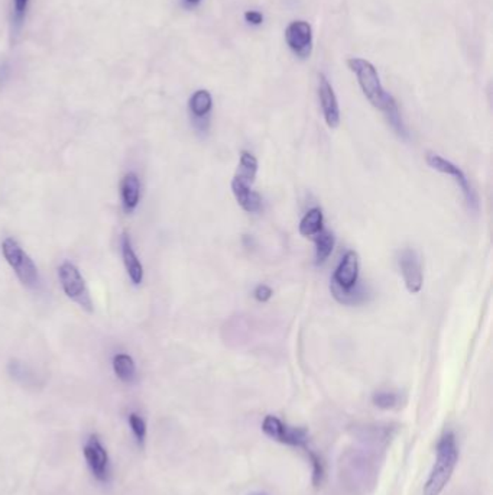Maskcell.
Segmentation results:
<instances>
[{"mask_svg": "<svg viewBox=\"0 0 493 495\" xmlns=\"http://www.w3.org/2000/svg\"><path fill=\"white\" fill-rule=\"evenodd\" d=\"M287 43L291 51L300 58H307L312 48V32L311 26L304 21L292 22L285 32Z\"/></svg>", "mask_w": 493, "mask_h": 495, "instance_id": "9", "label": "cell"}, {"mask_svg": "<svg viewBox=\"0 0 493 495\" xmlns=\"http://www.w3.org/2000/svg\"><path fill=\"white\" fill-rule=\"evenodd\" d=\"M232 191L234 194L236 202L241 204L248 213H256L262 207V197L256 191H253L250 186L245 184L237 178L232 179Z\"/></svg>", "mask_w": 493, "mask_h": 495, "instance_id": "15", "label": "cell"}, {"mask_svg": "<svg viewBox=\"0 0 493 495\" xmlns=\"http://www.w3.org/2000/svg\"><path fill=\"white\" fill-rule=\"evenodd\" d=\"M262 430L266 436L279 443L288 445L292 447H301L304 449L307 455L312 452V449L308 446L310 434L304 427H294L283 423L282 420H279L275 416H266L262 423Z\"/></svg>", "mask_w": 493, "mask_h": 495, "instance_id": "5", "label": "cell"}, {"mask_svg": "<svg viewBox=\"0 0 493 495\" xmlns=\"http://www.w3.org/2000/svg\"><path fill=\"white\" fill-rule=\"evenodd\" d=\"M398 264L403 282H405L407 286V290L411 294L420 293L424 282L423 262L420 253H418L415 249H403L398 258Z\"/></svg>", "mask_w": 493, "mask_h": 495, "instance_id": "7", "label": "cell"}, {"mask_svg": "<svg viewBox=\"0 0 493 495\" xmlns=\"http://www.w3.org/2000/svg\"><path fill=\"white\" fill-rule=\"evenodd\" d=\"M350 70L356 74L359 86H361L366 99L373 106L382 110L383 113L395 106V100L391 95H388L379 80L378 71L369 61L362 58H352L348 61Z\"/></svg>", "mask_w": 493, "mask_h": 495, "instance_id": "2", "label": "cell"}, {"mask_svg": "<svg viewBox=\"0 0 493 495\" xmlns=\"http://www.w3.org/2000/svg\"><path fill=\"white\" fill-rule=\"evenodd\" d=\"M83 455L87 467L96 481L108 484L110 481V458L97 434H90L83 446Z\"/></svg>", "mask_w": 493, "mask_h": 495, "instance_id": "6", "label": "cell"}, {"mask_svg": "<svg viewBox=\"0 0 493 495\" xmlns=\"http://www.w3.org/2000/svg\"><path fill=\"white\" fill-rule=\"evenodd\" d=\"M256 173H258V159L255 158V155H252L248 151H243L241 154V162H239V168L234 174V178L241 179V182H243L248 186H252L255 183Z\"/></svg>", "mask_w": 493, "mask_h": 495, "instance_id": "17", "label": "cell"}, {"mask_svg": "<svg viewBox=\"0 0 493 495\" xmlns=\"http://www.w3.org/2000/svg\"><path fill=\"white\" fill-rule=\"evenodd\" d=\"M372 401H373V404H375L376 407L383 409V410H390V409H394L396 406L398 401H399V397L395 393L379 391V393H376L375 396H373Z\"/></svg>", "mask_w": 493, "mask_h": 495, "instance_id": "22", "label": "cell"}, {"mask_svg": "<svg viewBox=\"0 0 493 495\" xmlns=\"http://www.w3.org/2000/svg\"><path fill=\"white\" fill-rule=\"evenodd\" d=\"M121 200L126 215H132L141 203V179L137 173H128L121 182Z\"/></svg>", "mask_w": 493, "mask_h": 495, "instance_id": "14", "label": "cell"}, {"mask_svg": "<svg viewBox=\"0 0 493 495\" xmlns=\"http://www.w3.org/2000/svg\"><path fill=\"white\" fill-rule=\"evenodd\" d=\"M459 460V447L452 431L444 433L437 445V458L423 489V495H440L450 481Z\"/></svg>", "mask_w": 493, "mask_h": 495, "instance_id": "1", "label": "cell"}, {"mask_svg": "<svg viewBox=\"0 0 493 495\" xmlns=\"http://www.w3.org/2000/svg\"><path fill=\"white\" fill-rule=\"evenodd\" d=\"M190 112L192 116V122L200 132L207 130L208 121L207 116L212 112L213 108V99L212 95L207 92V90H199V92L194 93L190 99Z\"/></svg>", "mask_w": 493, "mask_h": 495, "instance_id": "13", "label": "cell"}, {"mask_svg": "<svg viewBox=\"0 0 493 495\" xmlns=\"http://www.w3.org/2000/svg\"><path fill=\"white\" fill-rule=\"evenodd\" d=\"M58 280L61 284L64 294L77 303L85 311H93V300L87 289V284L80 273V269L70 261H64L58 266Z\"/></svg>", "mask_w": 493, "mask_h": 495, "instance_id": "4", "label": "cell"}, {"mask_svg": "<svg viewBox=\"0 0 493 495\" xmlns=\"http://www.w3.org/2000/svg\"><path fill=\"white\" fill-rule=\"evenodd\" d=\"M332 293L337 302L341 304L354 306V304L362 303L366 300V291L363 290V287L359 286V284H356V286L352 289L346 290V289L339 287L336 282L332 281Z\"/></svg>", "mask_w": 493, "mask_h": 495, "instance_id": "19", "label": "cell"}, {"mask_svg": "<svg viewBox=\"0 0 493 495\" xmlns=\"http://www.w3.org/2000/svg\"><path fill=\"white\" fill-rule=\"evenodd\" d=\"M112 368L116 378L123 384H133L138 378L137 364H134V359L129 353H116L112 359Z\"/></svg>", "mask_w": 493, "mask_h": 495, "instance_id": "16", "label": "cell"}, {"mask_svg": "<svg viewBox=\"0 0 493 495\" xmlns=\"http://www.w3.org/2000/svg\"><path fill=\"white\" fill-rule=\"evenodd\" d=\"M2 255L8 265L12 268L14 275L28 289H38L41 286V275L38 266L32 258L23 251L17 239L5 237L2 241Z\"/></svg>", "mask_w": 493, "mask_h": 495, "instance_id": "3", "label": "cell"}, {"mask_svg": "<svg viewBox=\"0 0 493 495\" xmlns=\"http://www.w3.org/2000/svg\"><path fill=\"white\" fill-rule=\"evenodd\" d=\"M28 2L29 0H13V18H14V23L18 26L22 23L25 13H26V8H28Z\"/></svg>", "mask_w": 493, "mask_h": 495, "instance_id": "23", "label": "cell"}, {"mask_svg": "<svg viewBox=\"0 0 493 495\" xmlns=\"http://www.w3.org/2000/svg\"><path fill=\"white\" fill-rule=\"evenodd\" d=\"M323 222H324V217H323L321 208L314 207V208L308 210L305 216L300 222V233L305 237H308V236L312 237L314 235H317L321 229H324Z\"/></svg>", "mask_w": 493, "mask_h": 495, "instance_id": "20", "label": "cell"}, {"mask_svg": "<svg viewBox=\"0 0 493 495\" xmlns=\"http://www.w3.org/2000/svg\"><path fill=\"white\" fill-rule=\"evenodd\" d=\"M314 242H316V264H324L328 257H330L333 248H334V235L330 231L321 229L317 235L312 236Z\"/></svg>", "mask_w": 493, "mask_h": 495, "instance_id": "18", "label": "cell"}, {"mask_svg": "<svg viewBox=\"0 0 493 495\" xmlns=\"http://www.w3.org/2000/svg\"><path fill=\"white\" fill-rule=\"evenodd\" d=\"M427 159V164L430 165L431 168H434L436 171H440L443 174H448L452 175L454 178V182L459 184V187L461 188L463 194H465V197L467 200V204L470 208L473 210H477L479 208V202H477V197L474 191L472 190L470 184H469V179L466 177V174L463 173L457 165H454L453 162L447 161L445 158L437 155V154H427L425 157Z\"/></svg>", "mask_w": 493, "mask_h": 495, "instance_id": "8", "label": "cell"}, {"mask_svg": "<svg viewBox=\"0 0 493 495\" xmlns=\"http://www.w3.org/2000/svg\"><path fill=\"white\" fill-rule=\"evenodd\" d=\"M359 280V257L354 251L346 252L333 275V282L341 289H352Z\"/></svg>", "mask_w": 493, "mask_h": 495, "instance_id": "12", "label": "cell"}, {"mask_svg": "<svg viewBox=\"0 0 493 495\" xmlns=\"http://www.w3.org/2000/svg\"><path fill=\"white\" fill-rule=\"evenodd\" d=\"M128 423H129V427H130V430L133 433L134 439H137L138 445L143 446V443L146 440V433H148L145 418L138 413L130 411L128 414Z\"/></svg>", "mask_w": 493, "mask_h": 495, "instance_id": "21", "label": "cell"}, {"mask_svg": "<svg viewBox=\"0 0 493 495\" xmlns=\"http://www.w3.org/2000/svg\"><path fill=\"white\" fill-rule=\"evenodd\" d=\"M185 2L190 3V5H197V3L200 2V0H185Z\"/></svg>", "mask_w": 493, "mask_h": 495, "instance_id": "26", "label": "cell"}, {"mask_svg": "<svg viewBox=\"0 0 493 495\" xmlns=\"http://www.w3.org/2000/svg\"><path fill=\"white\" fill-rule=\"evenodd\" d=\"M319 96L321 101V108L324 113L325 124L332 129L337 128L340 124V110H339V103L334 95V90L332 84L328 83L324 74L319 76Z\"/></svg>", "mask_w": 493, "mask_h": 495, "instance_id": "10", "label": "cell"}, {"mask_svg": "<svg viewBox=\"0 0 493 495\" xmlns=\"http://www.w3.org/2000/svg\"><path fill=\"white\" fill-rule=\"evenodd\" d=\"M121 252L122 261L126 269V274L133 286H141L143 281V265L138 258L137 252L133 249L132 239L128 233H123L121 237Z\"/></svg>", "mask_w": 493, "mask_h": 495, "instance_id": "11", "label": "cell"}, {"mask_svg": "<svg viewBox=\"0 0 493 495\" xmlns=\"http://www.w3.org/2000/svg\"><path fill=\"white\" fill-rule=\"evenodd\" d=\"M245 19L252 25H261L263 21V17H262V13H259L256 10H249L245 13Z\"/></svg>", "mask_w": 493, "mask_h": 495, "instance_id": "25", "label": "cell"}, {"mask_svg": "<svg viewBox=\"0 0 493 495\" xmlns=\"http://www.w3.org/2000/svg\"><path fill=\"white\" fill-rule=\"evenodd\" d=\"M272 294H274V291L269 289L268 286H265V284H262V286H258L256 290H255L256 300H258V302H262V303L268 302V300L272 297Z\"/></svg>", "mask_w": 493, "mask_h": 495, "instance_id": "24", "label": "cell"}]
</instances>
